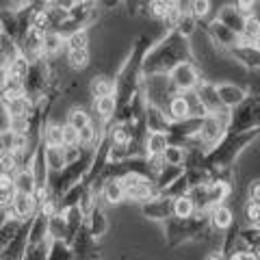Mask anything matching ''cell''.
Instances as JSON below:
<instances>
[{"mask_svg":"<svg viewBox=\"0 0 260 260\" xmlns=\"http://www.w3.org/2000/svg\"><path fill=\"white\" fill-rule=\"evenodd\" d=\"M46 143L48 148H61L65 145V139H63V126H50L46 130Z\"/></svg>","mask_w":260,"mask_h":260,"instance_id":"5","label":"cell"},{"mask_svg":"<svg viewBox=\"0 0 260 260\" xmlns=\"http://www.w3.org/2000/svg\"><path fill=\"white\" fill-rule=\"evenodd\" d=\"M210 260H223L221 256H210Z\"/></svg>","mask_w":260,"mask_h":260,"instance_id":"32","label":"cell"},{"mask_svg":"<svg viewBox=\"0 0 260 260\" xmlns=\"http://www.w3.org/2000/svg\"><path fill=\"white\" fill-rule=\"evenodd\" d=\"M68 124L76 126L78 130H83L85 126L91 124V121H89V115H87L85 111H80V109H72V111H70V115H68Z\"/></svg>","mask_w":260,"mask_h":260,"instance_id":"12","label":"cell"},{"mask_svg":"<svg viewBox=\"0 0 260 260\" xmlns=\"http://www.w3.org/2000/svg\"><path fill=\"white\" fill-rule=\"evenodd\" d=\"M189 9L195 18H204V15L210 11V0H191Z\"/></svg>","mask_w":260,"mask_h":260,"instance_id":"17","label":"cell"},{"mask_svg":"<svg viewBox=\"0 0 260 260\" xmlns=\"http://www.w3.org/2000/svg\"><path fill=\"white\" fill-rule=\"evenodd\" d=\"M243 32L254 39V42L260 39V20L256 18V15H247V18L243 20Z\"/></svg>","mask_w":260,"mask_h":260,"instance_id":"7","label":"cell"},{"mask_svg":"<svg viewBox=\"0 0 260 260\" xmlns=\"http://www.w3.org/2000/svg\"><path fill=\"white\" fill-rule=\"evenodd\" d=\"M48 24H50V18H48V13H42V11H39V13L35 15V26L46 28Z\"/></svg>","mask_w":260,"mask_h":260,"instance_id":"25","label":"cell"},{"mask_svg":"<svg viewBox=\"0 0 260 260\" xmlns=\"http://www.w3.org/2000/svg\"><path fill=\"white\" fill-rule=\"evenodd\" d=\"M15 3H18V5H26L28 0H15Z\"/></svg>","mask_w":260,"mask_h":260,"instance_id":"31","label":"cell"},{"mask_svg":"<svg viewBox=\"0 0 260 260\" xmlns=\"http://www.w3.org/2000/svg\"><path fill=\"white\" fill-rule=\"evenodd\" d=\"M91 91H93V95H98V98L111 95V93H113V83H111L109 78L100 76V78H95L93 83H91Z\"/></svg>","mask_w":260,"mask_h":260,"instance_id":"10","label":"cell"},{"mask_svg":"<svg viewBox=\"0 0 260 260\" xmlns=\"http://www.w3.org/2000/svg\"><path fill=\"white\" fill-rule=\"evenodd\" d=\"M251 200H254V202H260V184L254 186V191H251Z\"/></svg>","mask_w":260,"mask_h":260,"instance_id":"29","label":"cell"},{"mask_svg":"<svg viewBox=\"0 0 260 260\" xmlns=\"http://www.w3.org/2000/svg\"><path fill=\"white\" fill-rule=\"evenodd\" d=\"M87 44H89V39H87L85 30H78V32H74V35L68 39V48H70V50H87Z\"/></svg>","mask_w":260,"mask_h":260,"instance_id":"14","label":"cell"},{"mask_svg":"<svg viewBox=\"0 0 260 260\" xmlns=\"http://www.w3.org/2000/svg\"><path fill=\"white\" fill-rule=\"evenodd\" d=\"M15 189L22 191V193H32L35 191V180H32L30 174H20L15 178Z\"/></svg>","mask_w":260,"mask_h":260,"instance_id":"16","label":"cell"},{"mask_svg":"<svg viewBox=\"0 0 260 260\" xmlns=\"http://www.w3.org/2000/svg\"><path fill=\"white\" fill-rule=\"evenodd\" d=\"M61 46H63V37L59 32H46L42 37V50L46 54H56L61 50Z\"/></svg>","mask_w":260,"mask_h":260,"instance_id":"3","label":"cell"},{"mask_svg":"<svg viewBox=\"0 0 260 260\" xmlns=\"http://www.w3.org/2000/svg\"><path fill=\"white\" fill-rule=\"evenodd\" d=\"M165 3H167V7H169V9H176V7H178V3H180V0H165Z\"/></svg>","mask_w":260,"mask_h":260,"instance_id":"30","label":"cell"},{"mask_svg":"<svg viewBox=\"0 0 260 260\" xmlns=\"http://www.w3.org/2000/svg\"><path fill=\"white\" fill-rule=\"evenodd\" d=\"M169 111H172V115L176 117V119H186L191 115V104H189V100H186L184 95H178V98H174L172 100V107H169Z\"/></svg>","mask_w":260,"mask_h":260,"instance_id":"2","label":"cell"},{"mask_svg":"<svg viewBox=\"0 0 260 260\" xmlns=\"http://www.w3.org/2000/svg\"><path fill=\"white\" fill-rule=\"evenodd\" d=\"M167 13H169V7H167L165 0H154V3H152V15H154V18L165 20Z\"/></svg>","mask_w":260,"mask_h":260,"instance_id":"19","label":"cell"},{"mask_svg":"<svg viewBox=\"0 0 260 260\" xmlns=\"http://www.w3.org/2000/svg\"><path fill=\"white\" fill-rule=\"evenodd\" d=\"M254 5H256V0H239V9H241L243 13H249Z\"/></svg>","mask_w":260,"mask_h":260,"instance_id":"26","label":"cell"},{"mask_svg":"<svg viewBox=\"0 0 260 260\" xmlns=\"http://www.w3.org/2000/svg\"><path fill=\"white\" fill-rule=\"evenodd\" d=\"M176 85L182 87V89H189L195 85V74L189 65H182V68L176 70Z\"/></svg>","mask_w":260,"mask_h":260,"instance_id":"4","label":"cell"},{"mask_svg":"<svg viewBox=\"0 0 260 260\" xmlns=\"http://www.w3.org/2000/svg\"><path fill=\"white\" fill-rule=\"evenodd\" d=\"M13 150H18V152L26 150V139H24L22 133H15V137H13Z\"/></svg>","mask_w":260,"mask_h":260,"instance_id":"24","label":"cell"},{"mask_svg":"<svg viewBox=\"0 0 260 260\" xmlns=\"http://www.w3.org/2000/svg\"><path fill=\"white\" fill-rule=\"evenodd\" d=\"M247 217H249L251 225L260 230V204H258V202H256V204H249L247 206Z\"/></svg>","mask_w":260,"mask_h":260,"instance_id":"21","label":"cell"},{"mask_svg":"<svg viewBox=\"0 0 260 260\" xmlns=\"http://www.w3.org/2000/svg\"><path fill=\"white\" fill-rule=\"evenodd\" d=\"M113 139H115V143H126L128 141V135H126V130H117L115 135H113Z\"/></svg>","mask_w":260,"mask_h":260,"instance_id":"27","label":"cell"},{"mask_svg":"<svg viewBox=\"0 0 260 260\" xmlns=\"http://www.w3.org/2000/svg\"><path fill=\"white\" fill-rule=\"evenodd\" d=\"M213 223L217 228H230L232 223V213L228 210L225 206H217L215 213H213Z\"/></svg>","mask_w":260,"mask_h":260,"instance_id":"11","label":"cell"},{"mask_svg":"<svg viewBox=\"0 0 260 260\" xmlns=\"http://www.w3.org/2000/svg\"><path fill=\"white\" fill-rule=\"evenodd\" d=\"M32 208H35V198H32V193L18 191L13 195V210L18 213V217H28L32 213Z\"/></svg>","mask_w":260,"mask_h":260,"instance_id":"1","label":"cell"},{"mask_svg":"<svg viewBox=\"0 0 260 260\" xmlns=\"http://www.w3.org/2000/svg\"><path fill=\"white\" fill-rule=\"evenodd\" d=\"M104 195H107L109 202H121L124 200L126 189H124V184H121V180L119 182H109L107 186H104Z\"/></svg>","mask_w":260,"mask_h":260,"instance_id":"6","label":"cell"},{"mask_svg":"<svg viewBox=\"0 0 260 260\" xmlns=\"http://www.w3.org/2000/svg\"><path fill=\"white\" fill-rule=\"evenodd\" d=\"M63 139H65V145L72 148V145L80 143V130L76 126H72V124H65L63 126Z\"/></svg>","mask_w":260,"mask_h":260,"instance_id":"15","label":"cell"},{"mask_svg":"<svg viewBox=\"0 0 260 260\" xmlns=\"http://www.w3.org/2000/svg\"><path fill=\"white\" fill-rule=\"evenodd\" d=\"M15 169V158L11 156V154H3V174H7V172H13Z\"/></svg>","mask_w":260,"mask_h":260,"instance_id":"23","label":"cell"},{"mask_svg":"<svg viewBox=\"0 0 260 260\" xmlns=\"http://www.w3.org/2000/svg\"><path fill=\"white\" fill-rule=\"evenodd\" d=\"M174 213H176V217H191V213H193V202L189 200V198H178L176 202H174Z\"/></svg>","mask_w":260,"mask_h":260,"instance_id":"13","label":"cell"},{"mask_svg":"<svg viewBox=\"0 0 260 260\" xmlns=\"http://www.w3.org/2000/svg\"><path fill=\"white\" fill-rule=\"evenodd\" d=\"M93 139H95V130L91 128V124H89V126H85L83 130H80V143L89 145V143H91Z\"/></svg>","mask_w":260,"mask_h":260,"instance_id":"22","label":"cell"},{"mask_svg":"<svg viewBox=\"0 0 260 260\" xmlns=\"http://www.w3.org/2000/svg\"><path fill=\"white\" fill-rule=\"evenodd\" d=\"M232 260H258V256L254 254H245V251H241V254H234Z\"/></svg>","mask_w":260,"mask_h":260,"instance_id":"28","label":"cell"},{"mask_svg":"<svg viewBox=\"0 0 260 260\" xmlns=\"http://www.w3.org/2000/svg\"><path fill=\"white\" fill-rule=\"evenodd\" d=\"M223 93H228V95H223V102H225V104H239V102L243 100L241 89H232V87H228V89H223Z\"/></svg>","mask_w":260,"mask_h":260,"instance_id":"20","label":"cell"},{"mask_svg":"<svg viewBox=\"0 0 260 260\" xmlns=\"http://www.w3.org/2000/svg\"><path fill=\"white\" fill-rule=\"evenodd\" d=\"M68 61H70V65L74 70H83V68H87V63H89V52L87 50H70L68 52Z\"/></svg>","mask_w":260,"mask_h":260,"instance_id":"9","label":"cell"},{"mask_svg":"<svg viewBox=\"0 0 260 260\" xmlns=\"http://www.w3.org/2000/svg\"><path fill=\"white\" fill-rule=\"evenodd\" d=\"M95 109H98V113H100L102 117H111L113 111H115V98H113V95H102V98H98Z\"/></svg>","mask_w":260,"mask_h":260,"instance_id":"8","label":"cell"},{"mask_svg":"<svg viewBox=\"0 0 260 260\" xmlns=\"http://www.w3.org/2000/svg\"><path fill=\"white\" fill-rule=\"evenodd\" d=\"M150 150H152V152H165V150H167V139H165V135L154 133V135L150 137Z\"/></svg>","mask_w":260,"mask_h":260,"instance_id":"18","label":"cell"}]
</instances>
